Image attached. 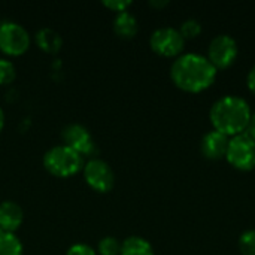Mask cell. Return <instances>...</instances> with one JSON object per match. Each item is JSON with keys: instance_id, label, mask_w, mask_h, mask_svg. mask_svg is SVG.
I'll list each match as a JSON object with an SVG mask.
<instances>
[{"instance_id": "obj_22", "label": "cell", "mask_w": 255, "mask_h": 255, "mask_svg": "<svg viewBox=\"0 0 255 255\" xmlns=\"http://www.w3.org/2000/svg\"><path fill=\"white\" fill-rule=\"evenodd\" d=\"M247 85H248V88L255 94V64L250 69V72L247 75Z\"/></svg>"}, {"instance_id": "obj_23", "label": "cell", "mask_w": 255, "mask_h": 255, "mask_svg": "<svg viewBox=\"0 0 255 255\" xmlns=\"http://www.w3.org/2000/svg\"><path fill=\"white\" fill-rule=\"evenodd\" d=\"M245 133L255 140V112H253V115H251V120H250V124H248Z\"/></svg>"}, {"instance_id": "obj_3", "label": "cell", "mask_w": 255, "mask_h": 255, "mask_svg": "<svg viewBox=\"0 0 255 255\" xmlns=\"http://www.w3.org/2000/svg\"><path fill=\"white\" fill-rule=\"evenodd\" d=\"M43 167L57 178H69L84 169V157L64 145H58L45 152Z\"/></svg>"}, {"instance_id": "obj_19", "label": "cell", "mask_w": 255, "mask_h": 255, "mask_svg": "<svg viewBox=\"0 0 255 255\" xmlns=\"http://www.w3.org/2000/svg\"><path fill=\"white\" fill-rule=\"evenodd\" d=\"M15 66L12 61L0 58V85H7L15 79Z\"/></svg>"}, {"instance_id": "obj_12", "label": "cell", "mask_w": 255, "mask_h": 255, "mask_svg": "<svg viewBox=\"0 0 255 255\" xmlns=\"http://www.w3.org/2000/svg\"><path fill=\"white\" fill-rule=\"evenodd\" d=\"M114 31L121 39L134 37L139 31V24H137L136 16L133 13H130L128 10L117 13L115 19H114Z\"/></svg>"}, {"instance_id": "obj_24", "label": "cell", "mask_w": 255, "mask_h": 255, "mask_svg": "<svg viewBox=\"0 0 255 255\" xmlns=\"http://www.w3.org/2000/svg\"><path fill=\"white\" fill-rule=\"evenodd\" d=\"M167 4H169V0H151L149 1V6L157 7V9H161V7H164Z\"/></svg>"}, {"instance_id": "obj_7", "label": "cell", "mask_w": 255, "mask_h": 255, "mask_svg": "<svg viewBox=\"0 0 255 255\" xmlns=\"http://www.w3.org/2000/svg\"><path fill=\"white\" fill-rule=\"evenodd\" d=\"M30 48V34L28 31L16 22H3L0 24V51L18 57L22 55Z\"/></svg>"}, {"instance_id": "obj_6", "label": "cell", "mask_w": 255, "mask_h": 255, "mask_svg": "<svg viewBox=\"0 0 255 255\" xmlns=\"http://www.w3.org/2000/svg\"><path fill=\"white\" fill-rule=\"evenodd\" d=\"M239 54V45L236 39L227 33L217 34L211 39L208 45V60L214 64L217 70L230 67Z\"/></svg>"}, {"instance_id": "obj_2", "label": "cell", "mask_w": 255, "mask_h": 255, "mask_svg": "<svg viewBox=\"0 0 255 255\" xmlns=\"http://www.w3.org/2000/svg\"><path fill=\"white\" fill-rule=\"evenodd\" d=\"M253 111L242 96L226 94L217 99L209 111V120L212 123L214 130L224 133L229 137L245 133Z\"/></svg>"}, {"instance_id": "obj_9", "label": "cell", "mask_w": 255, "mask_h": 255, "mask_svg": "<svg viewBox=\"0 0 255 255\" xmlns=\"http://www.w3.org/2000/svg\"><path fill=\"white\" fill-rule=\"evenodd\" d=\"M63 145L73 149L82 157H88L96 151V145L90 131L81 124H67L61 131Z\"/></svg>"}, {"instance_id": "obj_5", "label": "cell", "mask_w": 255, "mask_h": 255, "mask_svg": "<svg viewBox=\"0 0 255 255\" xmlns=\"http://www.w3.org/2000/svg\"><path fill=\"white\" fill-rule=\"evenodd\" d=\"M151 49L161 57H179L185 48V39L175 27L164 25L155 28L149 36Z\"/></svg>"}, {"instance_id": "obj_21", "label": "cell", "mask_w": 255, "mask_h": 255, "mask_svg": "<svg viewBox=\"0 0 255 255\" xmlns=\"http://www.w3.org/2000/svg\"><path fill=\"white\" fill-rule=\"evenodd\" d=\"M66 255H97L96 251L90 247V245H85V244H75L72 245L69 250H67V254Z\"/></svg>"}, {"instance_id": "obj_11", "label": "cell", "mask_w": 255, "mask_h": 255, "mask_svg": "<svg viewBox=\"0 0 255 255\" xmlns=\"http://www.w3.org/2000/svg\"><path fill=\"white\" fill-rule=\"evenodd\" d=\"M24 221V212L15 202L6 200L0 203V232L15 233Z\"/></svg>"}, {"instance_id": "obj_4", "label": "cell", "mask_w": 255, "mask_h": 255, "mask_svg": "<svg viewBox=\"0 0 255 255\" xmlns=\"http://www.w3.org/2000/svg\"><path fill=\"white\" fill-rule=\"evenodd\" d=\"M226 158L238 170H253L255 167V140L247 133L230 137Z\"/></svg>"}, {"instance_id": "obj_8", "label": "cell", "mask_w": 255, "mask_h": 255, "mask_svg": "<svg viewBox=\"0 0 255 255\" xmlns=\"http://www.w3.org/2000/svg\"><path fill=\"white\" fill-rule=\"evenodd\" d=\"M84 178L90 188H93L97 193H109L115 185V173L111 169V166L100 160V158H91L84 166Z\"/></svg>"}, {"instance_id": "obj_1", "label": "cell", "mask_w": 255, "mask_h": 255, "mask_svg": "<svg viewBox=\"0 0 255 255\" xmlns=\"http://www.w3.org/2000/svg\"><path fill=\"white\" fill-rule=\"evenodd\" d=\"M218 70L206 55L185 52L176 57L170 66L173 84L187 93H200L209 88L217 79Z\"/></svg>"}, {"instance_id": "obj_13", "label": "cell", "mask_w": 255, "mask_h": 255, "mask_svg": "<svg viewBox=\"0 0 255 255\" xmlns=\"http://www.w3.org/2000/svg\"><path fill=\"white\" fill-rule=\"evenodd\" d=\"M34 40H36V45L39 46V49L46 52V54H57L63 45V39H61L60 33H57L52 28L39 30L36 33Z\"/></svg>"}, {"instance_id": "obj_20", "label": "cell", "mask_w": 255, "mask_h": 255, "mask_svg": "<svg viewBox=\"0 0 255 255\" xmlns=\"http://www.w3.org/2000/svg\"><path fill=\"white\" fill-rule=\"evenodd\" d=\"M103 6L117 13H121V12H126L131 6V0H105Z\"/></svg>"}, {"instance_id": "obj_16", "label": "cell", "mask_w": 255, "mask_h": 255, "mask_svg": "<svg viewBox=\"0 0 255 255\" xmlns=\"http://www.w3.org/2000/svg\"><path fill=\"white\" fill-rule=\"evenodd\" d=\"M239 250L242 255H255V229H248L239 236Z\"/></svg>"}, {"instance_id": "obj_10", "label": "cell", "mask_w": 255, "mask_h": 255, "mask_svg": "<svg viewBox=\"0 0 255 255\" xmlns=\"http://www.w3.org/2000/svg\"><path fill=\"white\" fill-rule=\"evenodd\" d=\"M229 142H230L229 136L212 128L202 136L200 151L203 157L208 160H221V158H226Z\"/></svg>"}, {"instance_id": "obj_17", "label": "cell", "mask_w": 255, "mask_h": 255, "mask_svg": "<svg viewBox=\"0 0 255 255\" xmlns=\"http://www.w3.org/2000/svg\"><path fill=\"white\" fill-rule=\"evenodd\" d=\"M181 31V34L184 36V39H194L202 33V24L199 19L196 18H188L185 21H182L181 27L178 28Z\"/></svg>"}, {"instance_id": "obj_18", "label": "cell", "mask_w": 255, "mask_h": 255, "mask_svg": "<svg viewBox=\"0 0 255 255\" xmlns=\"http://www.w3.org/2000/svg\"><path fill=\"white\" fill-rule=\"evenodd\" d=\"M121 244L114 236H106L99 242V254L100 255H120Z\"/></svg>"}, {"instance_id": "obj_14", "label": "cell", "mask_w": 255, "mask_h": 255, "mask_svg": "<svg viewBox=\"0 0 255 255\" xmlns=\"http://www.w3.org/2000/svg\"><path fill=\"white\" fill-rule=\"evenodd\" d=\"M120 255H155L152 245L140 238V236H130L124 242H121V253Z\"/></svg>"}, {"instance_id": "obj_25", "label": "cell", "mask_w": 255, "mask_h": 255, "mask_svg": "<svg viewBox=\"0 0 255 255\" xmlns=\"http://www.w3.org/2000/svg\"><path fill=\"white\" fill-rule=\"evenodd\" d=\"M3 127H4V114H3V111L0 109V133H1V130H3Z\"/></svg>"}, {"instance_id": "obj_15", "label": "cell", "mask_w": 255, "mask_h": 255, "mask_svg": "<svg viewBox=\"0 0 255 255\" xmlns=\"http://www.w3.org/2000/svg\"><path fill=\"white\" fill-rule=\"evenodd\" d=\"M0 255H22V244L15 233L0 232Z\"/></svg>"}]
</instances>
